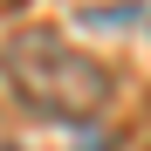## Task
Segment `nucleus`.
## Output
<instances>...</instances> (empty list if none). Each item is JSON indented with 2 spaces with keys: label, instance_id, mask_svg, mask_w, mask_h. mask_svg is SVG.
<instances>
[{
  "label": "nucleus",
  "instance_id": "nucleus-1",
  "mask_svg": "<svg viewBox=\"0 0 151 151\" xmlns=\"http://www.w3.org/2000/svg\"><path fill=\"white\" fill-rule=\"evenodd\" d=\"M0 83L21 110L35 117H55V124H89L110 110V89L117 76L89 55V48H76L48 28H21L7 48H0Z\"/></svg>",
  "mask_w": 151,
  "mask_h": 151
}]
</instances>
